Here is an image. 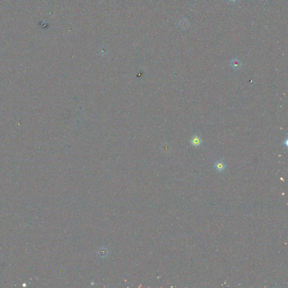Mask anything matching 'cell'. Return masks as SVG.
I'll use <instances>...</instances> for the list:
<instances>
[{"label":"cell","instance_id":"obj_1","mask_svg":"<svg viewBox=\"0 0 288 288\" xmlns=\"http://www.w3.org/2000/svg\"><path fill=\"white\" fill-rule=\"evenodd\" d=\"M214 168L219 172L224 171L226 168V164L223 159H220L217 161L214 164Z\"/></svg>","mask_w":288,"mask_h":288},{"label":"cell","instance_id":"obj_2","mask_svg":"<svg viewBox=\"0 0 288 288\" xmlns=\"http://www.w3.org/2000/svg\"><path fill=\"white\" fill-rule=\"evenodd\" d=\"M190 142L193 146H194L195 148H198L201 145L202 143V140L200 137H199L196 135H195L191 138Z\"/></svg>","mask_w":288,"mask_h":288},{"label":"cell","instance_id":"obj_3","mask_svg":"<svg viewBox=\"0 0 288 288\" xmlns=\"http://www.w3.org/2000/svg\"><path fill=\"white\" fill-rule=\"evenodd\" d=\"M97 255L101 258H104L107 257L109 254V251L108 249H107L106 247H101L100 248H99L97 250Z\"/></svg>","mask_w":288,"mask_h":288},{"label":"cell","instance_id":"obj_4","mask_svg":"<svg viewBox=\"0 0 288 288\" xmlns=\"http://www.w3.org/2000/svg\"><path fill=\"white\" fill-rule=\"evenodd\" d=\"M230 65H231V68L235 70H239L241 67V63L240 61L237 58L233 59L231 61Z\"/></svg>","mask_w":288,"mask_h":288},{"label":"cell","instance_id":"obj_5","mask_svg":"<svg viewBox=\"0 0 288 288\" xmlns=\"http://www.w3.org/2000/svg\"><path fill=\"white\" fill-rule=\"evenodd\" d=\"M180 25L181 27V28L184 29V30H186L187 28H188L189 25H190V23L188 22V21L187 20V19H182L181 21H180Z\"/></svg>","mask_w":288,"mask_h":288},{"label":"cell","instance_id":"obj_6","mask_svg":"<svg viewBox=\"0 0 288 288\" xmlns=\"http://www.w3.org/2000/svg\"><path fill=\"white\" fill-rule=\"evenodd\" d=\"M238 0H227L229 4H235V2H236Z\"/></svg>","mask_w":288,"mask_h":288}]
</instances>
